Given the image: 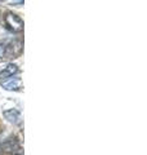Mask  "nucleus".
<instances>
[{
	"label": "nucleus",
	"mask_w": 147,
	"mask_h": 155,
	"mask_svg": "<svg viewBox=\"0 0 147 155\" xmlns=\"http://www.w3.org/2000/svg\"><path fill=\"white\" fill-rule=\"evenodd\" d=\"M18 71V67L13 64H9L4 67V70L0 71V80H5V79H9V78H12L16 72Z\"/></svg>",
	"instance_id": "nucleus-3"
},
{
	"label": "nucleus",
	"mask_w": 147,
	"mask_h": 155,
	"mask_svg": "<svg viewBox=\"0 0 147 155\" xmlns=\"http://www.w3.org/2000/svg\"><path fill=\"white\" fill-rule=\"evenodd\" d=\"M5 26L9 28L11 31H14V32H19L23 30V21L19 18L17 14H13V13H8L5 16Z\"/></svg>",
	"instance_id": "nucleus-1"
},
{
	"label": "nucleus",
	"mask_w": 147,
	"mask_h": 155,
	"mask_svg": "<svg viewBox=\"0 0 147 155\" xmlns=\"http://www.w3.org/2000/svg\"><path fill=\"white\" fill-rule=\"evenodd\" d=\"M4 54H5V44L0 41V58L4 57Z\"/></svg>",
	"instance_id": "nucleus-7"
},
{
	"label": "nucleus",
	"mask_w": 147,
	"mask_h": 155,
	"mask_svg": "<svg viewBox=\"0 0 147 155\" xmlns=\"http://www.w3.org/2000/svg\"><path fill=\"white\" fill-rule=\"evenodd\" d=\"M2 149L4 150V151H9V153H13L14 150H18V143L14 141V140H8V141H5L3 145H2Z\"/></svg>",
	"instance_id": "nucleus-6"
},
{
	"label": "nucleus",
	"mask_w": 147,
	"mask_h": 155,
	"mask_svg": "<svg viewBox=\"0 0 147 155\" xmlns=\"http://www.w3.org/2000/svg\"><path fill=\"white\" fill-rule=\"evenodd\" d=\"M21 49H22V43L18 41V40H14L9 44V47H5V53L9 56H12V54L16 56L21 52Z\"/></svg>",
	"instance_id": "nucleus-5"
},
{
	"label": "nucleus",
	"mask_w": 147,
	"mask_h": 155,
	"mask_svg": "<svg viewBox=\"0 0 147 155\" xmlns=\"http://www.w3.org/2000/svg\"><path fill=\"white\" fill-rule=\"evenodd\" d=\"M2 85L7 91H18L22 87V80L19 78H9L2 81Z\"/></svg>",
	"instance_id": "nucleus-2"
},
{
	"label": "nucleus",
	"mask_w": 147,
	"mask_h": 155,
	"mask_svg": "<svg viewBox=\"0 0 147 155\" xmlns=\"http://www.w3.org/2000/svg\"><path fill=\"white\" fill-rule=\"evenodd\" d=\"M4 116L13 124H21V122H22L21 114H19V111H17L16 109H11V110L4 111Z\"/></svg>",
	"instance_id": "nucleus-4"
}]
</instances>
